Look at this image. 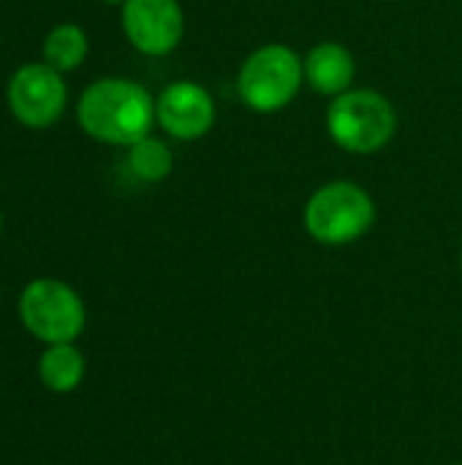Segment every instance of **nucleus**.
Instances as JSON below:
<instances>
[{
    "label": "nucleus",
    "mask_w": 462,
    "mask_h": 465,
    "mask_svg": "<svg viewBox=\"0 0 462 465\" xmlns=\"http://www.w3.org/2000/svg\"><path fill=\"white\" fill-rule=\"evenodd\" d=\"M79 128L103 144L131 147L155 125V98L133 79L106 76L84 87L76 104Z\"/></svg>",
    "instance_id": "f257e3e1"
},
{
    "label": "nucleus",
    "mask_w": 462,
    "mask_h": 465,
    "mask_svg": "<svg viewBox=\"0 0 462 465\" xmlns=\"http://www.w3.org/2000/svg\"><path fill=\"white\" fill-rule=\"evenodd\" d=\"M302 223L305 232L321 245H351L373 229L376 202L362 185L351 180H335L310 193Z\"/></svg>",
    "instance_id": "f03ea898"
},
{
    "label": "nucleus",
    "mask_w": 462,
    "mask_h": 465,
    "mask_svg": "<svg viewBox=\"0 0 462 465\" xmlns=\"http://www.w3.org/2000/svg\"><path fill=\"white\" fill-rule=\"evenodd\" d=\"M327 131L340 150L370 155L395 139L398 112L387 95L368 87H351L332 98L327 112Z\"/></svg>",
    "instance_id": "7ed1b4c3"
},
{
    "label": "nucleus",
    "mask_w": 462,
    "mask_h": 465,
    "mask_svg": "<svg viewBox=\"0 0 462 465\" xmlns=\"http://www.w3.org/2000/svg\"><path fill=\"white\" fill-rule=\"evenodd\" d=\"M305 84L302 57L286 44H264L248 54L237 74L242 104L259 114L286 109Z\"/></svg>",
    "instance_id": "20e7f679"
},
{
    "label": "nucleus",
    "mask_w": 462,
    "mask_h": 465,
    "mask_svg": "<svg viewBox=\"0 0 462 465\" xmlns=\"http://www.w3.org/2000/svg\"><path fill=\"white\" fill-rule=\"evenodd\" d=\"M19 322L38 343H76L84 332L87 311L79 292L60 278H35L19 294Z\"/></svg>",
    "instance_id": "39448f33"
},
{
    "label": "nucleus",
    "mask_w": 462,
    "mask_h": 465,
    "mask_svg": "<svg viewBox=\"0 0 462 465\" xmlns=\"http://www.w3.org/2000/svg\"><path fill=\"white\" fill-rule=\"evenodd\" d=\"M5 104L16 123L41 131L63 117L68 104V87L57 68L46 63H25L8 79Z\"/></svg>",
    "instance_id": "423d86ee"
},
{
    "label": "nucleus",
    "mask_w": 462,
    "mask_h": 465,
    "mask_svg": "<svg viewBox=\"0 0 462 465\" xmlns=\"http://www.w3.org/2000/svg\"><path fill=\"white\" fill-rule=\"evenodd\" d=\"M123 33L131 46L147 57H163L174 52L185 33L180 0H125Z\"/></svg>",
    "instance_id": "0eeeda50"
},
{
    "label": "nucleus",
    "mask_w": 462,
    "mask_h": 465,
    "mask_svg": "<svg viewBox=\"0 0 462 465\" xmlns=\"http://www.w3.org/2000/svg\"><path fill=\"white\" fill-rule=\"evenodd\" d=\"M155 123L180 142H196L215 125V101L207 87L191 79L166 84L155 98Z\"/></svg>",
    "instance_id": "6e6552de"
},
{
    "label": "nucleus",
    "mask_w": 462,
    "mask_h": 465,
    "mask_svg": "<svg viewBox=\"0 0 462 465\" xmlns=\"http://www.w3.org/2000/svg\"><path fill=\"white\" fill-rule=\"evenodd\" d=\"M302 65H305V82L319 95H329V98H338L346 90H351L354 76H357L354 54L343 44H338V41L316 44L302 57Z\"/></svg>",
    "instance_id": "1a4fd4ad"
},
{
    "label": "nucleus",
    "mask_w": 462,
    "mask_h": 465,
    "mask_svg": "<svg viewBox=\"0 0 462 465\" xmlns=\"http://www.w3.org/2000/svg\"><path fill=\"white\" fill-rule=\"evenodd\" d=\"M35 371H38V381L49 392L68 395L79 390V384L84 381L87 362L76 343H52V346H44Z\"/></svg>",
    "instance_id": "9d476101"
},
{
    "label": "nucleus",
    "mask_w": 462,
    "mask_h": 465,
    "mask_svg": "<svg viewBox=\"0 0 462 465\" xmlns=\"http://www.w3.org/2000/svg\"><path fill=\"white\" fill-rule=\"evenodd\" d=\"M87 49H90L87 33L74 22H63L54 25L44 38V63L57 68L60 74H68L84 63Z\"/></svg>",
    "instance_id": "9b49d317"
},
{
    "label": "nucleus",
    "mask_w": 462,
    "mask_h": 465,
    "mask_svg": "<svg viewBox=\"0 0 462 465\" xmlns=\"http://www.w3.org/2000/svg\"><path fill=\"white\" fill-rule=\"evenodd\" d=\"M128 169L142 183H163L174 169V153L163 139L150 134L128 147Z\"/></svg>",
    "instance_id": "f8f14e48"
},
{
    "label": "nucleus",
    "mask_w": 462,
    "mask_h": 465,
    "mask_svg": "<svg viewBox=\"0 0 462 465\" xmlns=\"http://www.w3.org/2000/svg\"><path fill=\"white\" fill-rule=\"evenodd\" d=\"M101 3H109V5H117V3H120V5H123L125 0H101Z\"/></svg>",
    "instance_id": "ddd939ff"
},
{
    "label": "nucleus",
    "mask_w": 462,
    "mask_h": 465,
    "mask_svg": "<svg viewBox=\"0 0 462 465\" xmlns=\"http://www.w3.org/2000/svg\"><path fill=\"white\" fill-rule=\"evenodd\" d=\"M460 267H462V248H460Z\"/></svg>",
    "instance_id": "4468645a"
},
{
    "label": "nucleus",
    "mask_w": 462,
    "mask_h": 465,
    "mask_svg": "<svg viewBox=\"0 0 462 465\" xmlns=\"http://www.w3.org/2000/svg\"><path fill=\"white\" fill-rule=\"evenodd\" d=\"M0 226H3V218H0Z\"/></svg>",
    "instance_id": "2eb2a0df"
},
{
    "label": "nucleus",
    "mask_w": 462,
    "mask_h": 465,
    "mask_svg": "<svg viewBox=\"0 0 462 465\" xmlns=\"http://www.w3.org/2000/svg\"><path fill=\"white\" fill-rule=\"evenodd\" d=\"M455 465H462V463H455Z\"/></svg>",
    "instance_id": "dca6fc26"
}]
</instances>
